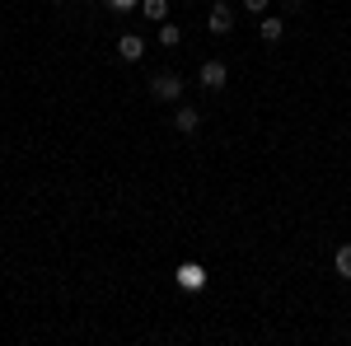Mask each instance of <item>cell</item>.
Returning a JSON list of instances; mask_svg holds the SVG:
<instances>
[{
	"label": "cell",
	"mask_w": 351,
	"mask_h": 346,
	"mask_svg": "<svg viewBox=\"0 0 351 346\" xmlns=\"http://www.w3.org/2000/svg\"><path fill=\"white\" fill-rule=\"evenodd\" d=\"M150 99H155V103H178V99H183V80H178V75H155V80H150Z\"/></svg>",
	"instance_id": "1"
},
{
	"label": "cell",
	"mask_w": 351,
	"mask_h": 346,
	"mask_svg": "<svg viewBox=\"0 0 351 346\" xmlns=\"http://www.w3.org/2000/svg\"><path fill=\"white\" fill-rule=\"evenodd\" d=\"M225 80H230L225 61H202V84H206V89H225Z\"/></svg>",
	"instance_id": "2"
},
{
	"label": "cell",
	"mask_w": 351,
	"mask_h": 346,
	"mask_svg": "<svg viewBox=\"0 0 351 346\" xmlns=\"http://www.w3.org/2000/svg\"><path fill=\"white\" fill-rule=\"evenodd\" d=\"M230 28H234V10H230L225 0H216V5H211V33H220V38H225Z\"/></svg>",
	"instance_id": "3"
},
{
	"label": "cell",
	"mask_w": 351,
	"mask_h": 346,
	"mask_svg": "<svg viewBox=\"0 0 351 346\" xmlns=\"http://www.w3.org/2000/svg\"><path fill=\"white\" fill-rule=\"evenodd\" d=\"M173 127H178V132L183 136H192V132H202V112H197V108H178V112H173Z\"/></svg>",
	"instance_id": "4"
},
{
	"label": "cell",
	"mask_w": 351,
	"mask_h": 346,
	"mask_svg": "<svg viewBox=\"0 0 351 346\" xmlns=\"http://www.w3.org/2000/svg\"><path fill=\"white\" fill-rule=\"evenodd\" d=\"M117 52H122V61H141V56H145V42H141L136 33H122V38H117Z\"/></svg>",
	"instance_id": "5"
},
{
	"label": "cell",
	"mask_w": 351,
	"mask_h": 346,
	"mask_svg": "<svg viewBox=\"0 0 351 346\" xmlns=\"http://www.w3.org/2000/svg\"><path fill=\"white\" fill-rule=\"evenodd\" d=\"M178 286H188V291H202V286H206V271H202L197 262L178 267Z\"/></svg>",
	"instance_id": "6"
},
{
	"label": "cell",
	"mask_w": 351,
	"mask_h": 346,
	"mask_svg": "<svg viewBox=\"0 0 351 346\" xmlns=\"http://www.w3.org/2000/svg\"><path fill=\"white\" fill-rule=\"evenodd\" d=\"M160 42L164 47H178V42H183V28L169 24V19H160Z\"/></svg>",
	"instance_id": "7"
},
{
	"label": "cell",
	"mask_w": 351,
	"mask_h": 346,
	"mask_svg": "<svg viewBox=\"0 0 351 346\" xmlns=\"http://www.w3.org/2000/svg\"><path fill=\"white\" fill-rule=\"evenodd\" d=\"M258 33H263V42H281V33H286V24H281V19H271V14H267Z\"/></svg>",
	"instance_id": "8"
},
{
	"label": "cell",
	"mask_w": 351,
	"mask_h": 346,
	"mask_svg": "<svg viewBox=\"0 0 351 346\" xmlns=\"http://www.w3.org/2000/svg\"><path fill=\"white\" fill-rule=\"evenodd\" d=\"M332 267H337V276H347V281H351V243H342V248L332 253Z\"/></svg>",
	"instance_id": "9"
},
{
	"label": "cell",
	"mask_w": 351,
	"mask_h": 346,
	"mask_svg": "<svg viewBox=\"0 0 351 346\" xmlns=\"http://www.w3.org/2000/svg\"><path fill=\"white\" fill-rule=\"evenodd\" d=\"M141 10H145V19H164L169 14V0H141Z\"/></svg>",
	"instance_id": "10"
},
{
	"label": "cell",
	"mask_w": 351,
	"mask_h": 346,
	"mask_svg": "<svg viewBox=\"0 0 351 346\" xmlns=\"http://www.w3.org/2000/svg\"><path fill=\"white\" fill-rule=\"evenodd\" d=\"M267 5H271V0H243V10H248V14H263Z\"/></svg>",
	"instance_id": "11"
},
{
	"label": "cell",
	"mask_w": 351,
	"mask_h": 346,
	"mask_svg": "<svg viewBox=\"0 0 351 346\" xmlns=\"http://www.w3.org/2000/svg\"><path fill=\"white\" fill-rule=\"evenodd\" d=\"M112 5H117V10H132V5H136V0H112Z\"/></svg>",
	"instance_id": "12"
}]
</instances>
